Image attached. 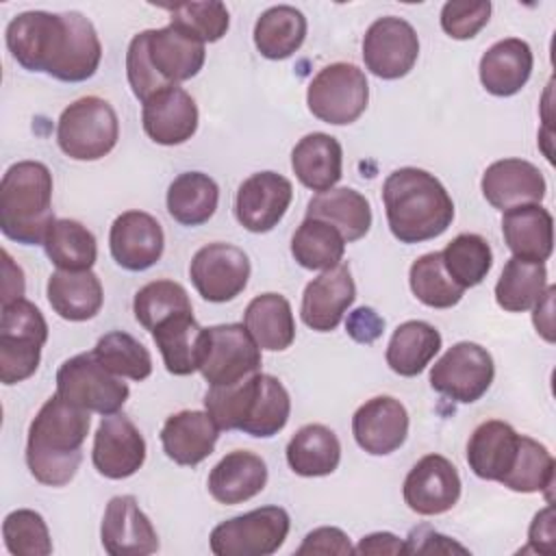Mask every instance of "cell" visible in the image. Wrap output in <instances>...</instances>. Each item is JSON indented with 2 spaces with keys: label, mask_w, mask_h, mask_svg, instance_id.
I'll return each mask as SVG.
<instances>
[{
  "label": "cell",
  "mask_w": 556,
  "mask_h": 556,
  "mask_svg": "<svg viewBox=\"0 0 556 556\" xmlns=\"http://www.w3.org/2000/svg\"><path fill=\"white\" fill-rule=\"evenodd\" d=\"M2 304L20 300L24 295V271L7 250H2Z\"/></svg>",
  "instance_id": "57"
},
{
  "label": "cell",
  "mask_w": 556,
  "mask_h": 556,
  "mask_svg": "<svg viewBox=\"0 0 556 556\" xmlns=\"http://www.w3.org/2000/svg\"><path fill=\"white\" fill-rule=\"evenodd\" d=\"M345 330L358 343H374L384 330V319L374 308L361 306L348 315Z\"/></svg>",
  "instance_id": "54"
},
{
  "label": "cell",
  "mask_w": 556,
  "mask_h": 556,
  "mask_svg": "<svg viewBox=\"0 0 556 556\" xmlns=\"http://www.w3.org/2000/svg\"><path fill=\"white\" fill-rule=\"evenodd\" d=\"M345 239L341 232L315 217H306L291 237V254L304 269H330L341 263Z\"/></svg>",
  "instance_id": "41"
},
{
  "label": "cell",
  "mask_w": 556,
  "mask_h": 556,
  "mask_svg": "<svg viewBox=\"0 0 556 556\" xmlns=\"http://www.w3.org/2000/svg\"><path fill=\"white\" fill-rule=\"evenodd\" d=\"M554 541H556V528H554V506L547 504L543 510H539L530 523L528 530V549L539 554H554Z\"/></svg>",
  "instance_id": "53"
},
{
  "label": "cell",
  "mask_w": 556,
  "mask_h": 556,
  "mask_svg": "<svg viewBox=\"0 0 556 556\" xmlns=\"http://www.w3.org/2000/svg\"><path fill=\"white\" fill-rule=\"evenodd\" d=\"M172 17V24L182 26L185 30L193 33L200 41L204 43H215L219 41L228 26H230V15L226 4L217 0H206V2H178L174 7H163Z\"/></svg>",
  "instance_id": "48"
},
{
  "label": "cell",
  "mask_w": 556,
  "mask_h": 556,
  "mask_svg": "<svg viewBox=\"0 0 556 556\" xmlns=\"http://www.w3.org/2000/svg\"><path fill=\"white\" fill-rule=\"evenodd\" d=\"M119 139L115 109L98 96H85L63 109L56 124V143L74 161H98Z\"/></svg>",
  "instance_id": "7"
},
{
  "label": "cell",
  "mask_w": 556,
  "mask_h": 556,
  "mask_svg": "<svg viewBox=\"0 0 556 556\" xmlns=\"http://www.w3.org/2000/svg\"><path fill=\"white\" fill-rule=\"evenodd\" d=\"M89 426V410L56 393L48 397L28 428L26 465L33 478L46 486L70 484L80 467Z\"/></svg>",
  "instance_id": "2"
},
{
  "label": "cell",
  "mask_w": 556,
  "mask_h": 556,
  "mask_svg": "<svg viewBox=\"0 0 556 556\" xmlns=\"http://www.w3.org/2000/svg\"><path fill=\"white\" fill-rule=\"evenodd\" d=\"M267 484L265 460L248 450L226 454L208 473V493L219 504H241L258 495Z\"/></svg>",
  "instance_id": "28"
},
{
  "label": "cell",
  "mask_w": 556,
  "mask_h": 556,
  "mask_svg": "<svg viewBox=\"0 0 556 556\" xmlns=\"http://www.w3.org/2000/svg\"><path fill=\"white\" fill-rule=\"evenodd\" d=\"M261 369V348L243 324H219L204 332L200 374L208 387L235 384Z\"/></svg>",
  "instance_id": "11"
},
{
  "label": "cell",
  "mask_w": 556,
  "mask_h": 556,
  "mask_svg": "<svg viewBox=\"0 0 556 556\" xmlns=\"http://www.w3.org/2000/svg\"><path fill=\"white\" fill-rule=\"evenodd\" d=\"M100 539L104 552L111 556H148L159 549V534L132 495L109 500Z\"/></svg>",
  "instance_id": "18"
},
{
  "label": "cell",
  "mask_w": 556,
  "mask_h": 556,
  "mask_svg": "<svg viewBox=\"0 0 556 556\" xmlns=\"http://www.w3.org/2000/svg\"><path fill=\"white\" fill-rule=\"evenodd\" d=\"M2 536L13 556H48L52 539L43 517L30 508H17L4 517Z\"/></svg>",
  "instance_id": "47"
},
{
  "label": "cell",
  "mask_w": 556,
  "mask_h": 556,
  "mask_svg": "<svg viewBox=\"0 0 556 556\" xmlns=\"http://www.w3.org/2000/svg\"><path fill=\"white\" fill-rule=\"evenodd\" d=\"M167 213L182 226L206 224L217 211L219 187L202 172L178 174L167 189Z\"/></svg>",
  "instance_id": "38"
},
{
  "label": "cell",
  "mask_w": 556,
  "mask_h": 556,
  "mask_svg": "<svg viewBox=\"0 0 556 556\" xmlns=\"http://www.w3.org/2000/svg\"><path fill=\"white\" fill-rule=\"evenodd\" d=\"M56 395L83 410L113 415L126 404L130 389L119 376L104 369L91 352H83L56 369Z\"/></svg>",
  "instance_id": "9"
},
{
  "label": "cell",
  "mask_w": 556,
  "mask_h": 556,
  "mask_svg": "<svg viewBox=\"0 0 556 556\" xmlns=\"http://www.w3.org/2000/svg\"><path fill=\"white\" fill-rule=\"evenodd\" d=\"M441 350V332L428 321L410 319L400 324L387 345V365L404 378L421 374Z\"/></svg>",
  "instance_id": "35"
},
{
  "label": "cell",
  "mask_w": 556,
  "mask_h": 556,
  "mask_svg": "<svg viewBox=\"0 0 556 556\" xmlns=\"http://www.w3.org/2000/svg\"><path fill=\"white\" fill-rule=\"evenodd\" d=\"M291 167L304 187L317 193L330 191L343 172L341 143L332 135L311 132L291 150Z\"/></svg>",
  "instance_id": "31"
},
{
  "label": "cell",
  "mask_w": 556,
  "mask_h": 556,
  "mask_svg": "<svg viewBox=\"0 0 556 556\" xmlns=\"http://www.w3.org/2000/svg\"><path fill=\"white\" fill-rule=\"evenodd\" d=\"M515 493H547V502H552V486H554V456L547 447L526 434H521V445L517 460L510 473L500 482Z\"/></svg>",
  "instance_id": "45"
},
{
  "label": "cell",
  "mask_w": 556,
  "mask_h": 556,
  "mask_svg": "<svg viewBox=\"0 0 556 556\" xmlns=\"http://www.w3.org/2000/svg\"><path fill=\"white\" fill-rule=\"evenodd\" d=\"M204 332L191 313H176L163 319L154 330L152 339L163 356L165 369L174 376H189L200 369L204 352Z\"/></svg>",
  "instance_id": "30"
},
{
  "label": "cell",
  "mask_w": 556,
  "mask_h": 556,
  "mask_svg": "<svg viewBox=\"0 0 556 556\" xmlns=\"http://www.w3.org/2000/svg\"><path fill=\"white\" fill-rule=\"evenodd\" d=\"M408 285L415 298L430 308H452L460 302L465 289L458 287L445 271L441 252L419 256L408 271Z\"/></svg>",
  "instance_id": "44"
},
{
  "label": "cell",
  "mask_w": 556,
  "mask_h": 556,
  "mask_svg": "<svg viewBox=\"0 0 556 556\" xmlns=\"http://www.w3.org/2000/svg\"><path fill=\"white\" fill-rule=\"evenodd\" d=\"M141 104V124L154 143L178 146L195 135L198 106L182 87L169 85Z\"/></svg>",
  "instance_id": "23"
},
{
  "label": "cell",
  "mask_w": 556,
  "mask_h": 556,
  "mask_svg": "<svg viewBox=\"0 0 556 556\" xmlns=\"http://www.w3.org/2000/svg\"><path fill=\"white\" fill-rule=\"evenodd\" d=\"M43 250L50 263L65 271H87L98 258L93 232L76 219H54L43 239Z\"/></svg>",
  "instance_id": "39"
},
{
  "label": "cell",
  "mask_w": 556,
  "mask_h": 556,
  "mask_svg": "<svg viewBox=\"0 0 556 556\" xmlns=\"http://www.w3.org/2000/svg\"><path fill=\"white\" fill-rule=\"evenodd\" d=\"M402 495L406 506L417 515H443L460 497V476L452 460L441 454H428L404 478Z\"/></svg>",
  "instance_id": "16"
},
{
  "label": "cell",
  "mask_w": 556,
  "mask_h": 556,
  "mask_svg": "<svg viewBox=\"0 0 556 556\" xmlns=\"http://www.w3.org/2000/svg\"><path fill=\"white\" fill-rule=\"evenodd\" d=\"M7 48L28 72H46L63 83L91 78L102 59L93 24L76 11H26L7 26Z\"/></svg>",
  "instance_id": "1"
},
{
  "label": "cell",
  "mask_w": 556,
  "mask_h": 556,
  "mask_svg": "<svg viewBox=\"0 0 556 556\" xmlns=\"http://www.w3.org/2000/svg\"><path fill=\"white\" fill-rule=\"evenodd\" d=\"M206 59L204 41L178 24L148 30V61L163 85L193 78Z\"/></svg>",
  "instance_id": "21"
},
{
  "label": "cell",
  "mask_w": 556,
  "mask_h": 556,
  "mask_svg": "<svg viewBox=\"0 0 556 556\" xmlns=\"http://www.w3.org/2000/svg\"><path fill=\"white\" fill-rule=\"evenodd\" d=\"M204 408L219 430H241L256 439H269L287 426L291 400L276 376L256 371L235 384L208 387Z\"/></svg>",
  "instance_id": "4"
},
{
  "label": "cell",
  "mask_w": 556,
  "mask_h": 556,
  "mask_svg": "<svg viewBox=\"0 0 556 556\" xmlns=\"http://www.w3.org/2000/svg\"><path fill=\"white\" fill-rule=\"evenodd\" d=\"M480 187L484 200L502 213L521 204H541L547 191L541 169L523 159L491 163L482 174Z\"/></svg>",
  "instance_id": "24"
},
{
  "label": "cell",
  "mask_w": 556,
  "mask_h": 556,
  "mask_svg": "<svg viewBox=\"0 0 556 556\" xmlns=\"http://www.w3.org/2000/svg\"><path fill=\"white\" fill-rule=\"evenodd\" d=\"M417 56L419 37L415 28L402 17H378L363 37L365 67L382 80L406 76L417 63Z\"/></svg>",
  "instance_id": "14"
},
{
  "label": "cell",
  "mask_w": 556,
  "mask_h": 556,
  "mask_svg": "<svg viewBox=\"0 0 556 556\" xmlns=\"http://www.w3.org/2000/svg\"><path fill=\"white\" fill-rule=\"evenodd\" d=\"M243 326L261 350L282 352L295 339L291 304L280 293H261L245 306Z\"/></svg>",
  "instance_id": "33"
},
{
  "label": "cell",
  "mask_w": 556,
  "mask_h": 556,
  "mask_svg": "<svg viewBox=\"0 0 556 556\" xmlns=\"http://www.w3.org/2000/svg\"><path fill=\"white\" fill-rule=\"evenodd\" d=\"M554 293L556 289L549 285L541 300L532 306L534 313H532V321H534V328L536 332L547 341V343H554Z\"/></svg>",
  "instance_id": "56"
},
{
  "label": "cell",
  "mask_w": 556,
  "mask_h": 556,
  "mask_svg": "<svg viewBox=\"0 0 556 556\" xmlns=\"http://www.w3.org/2000/svg\"><path fill=\"white\" fill-rule=\"evenodd\" d=\"M356 554H406V543L391 532H374L361 539Z\"/></svg>",
  "instance_id": "55"
},
{
  "label": "cell",
  "mask_w": 556,
  "mask_h": 556,
  "mask_svg": "<svg viewBox=\"0 0 556 556\" xmlns=\"http://www.w3.org/2000/svg\"><path fill=\"white\" fill-rule=\"evenodd\" d=\"M352 434L361 450L387 456L400 450L408 434V413L391 395H376L361 404L352 417Z\"/></svg>",
  "instance_id": "20"
},
{
  "label": "cell",
  "mask_w": 556,
  "mask_h": 556,
  "mask_svg": "<svg viewBox=\"0 0 556 556\" xmlns=\"http://www.w3.org/2000/svg\"><path fill=\"white\" fill-rule=\"evenodd\" d=\"M189 276L195 291L206 302H230L248 285L250 258L241 248L232 243H206L193 254Z\"/></svg>",
  "instance_id": "13"
},
{
  "label": "cell",
  "mask_w": 556,
  "mask_h": 556,
  "mask_svg": "<svg viewBox=\"0 0 556 556\" xmlns=\"http://www.w3.org/2000/svg\"><path fill=\"white\" fill-rule=\"evenodd\" d=\"M289 528L285 508L263 506L217 523L208 545L215 556H269L285 543Z\"/></svg>",
  "instance_id": "10"
},
{
  "label": "cell",
  "mask_w": 556,
  "mask_h": 556,
  "mask_svg": "<svg viewBox=\"0 0 556 556\" xmlns=\"http://www.w3.org/2000/svg\"><path fill=\"white\" fill-rule=\"evenodd\" d=\"M460 552L467 554V549L458 543H454L450 536L439 534L426 526L413 530L406 541V554H450Z\"/></svg>",
  "instance_id": "52"
},
{
  "label": "cell",
  "mask_w": 556,
  "mask_h": 556,
  "mask_svg": "<svg viewBox=\"0 0 556 556\" xmlns=\"http://www.w3.org/2000/svg\"><path fill=\"white\" fill-rule=\"evenodd\" d=\"M91 354L104 369L119 378L139 382L152 374V356L148 348L124 330H113L100 337Z\"/></svg>",
  "instance_id": "43"
},
{
  "label": "cell",
  "mask_w": 556,
  "mask_h": 556,
  "mask_svg": "<svg viewBox=\"0 0 556 556\" xmlns=\"http://www.w3.org/2000/svg\"><path fill=\"white\" fill-rule=\"evenodd\" d=\"M502 235L515 258L545 263L554 250V219L541 204H521L504 211Z\"/></svg>",
  "instance_id": "27"
},
{
  "label": "cell",
  "mask_w": 556,
  "mask_h": 556,
  "mask_svg": "<svg viewBox=\"0 0 556 556\" xmlns=\"http://www.w3.org/2000/svg\"><path fill=\"white\" fill-rule=\"evenodd\" d=\"M219 439V428L206 410H180L165 419L161 443L176 465L193 467L208 458Z\"/></svg>",
  "instance_id": "26"
},
{
  "label": "cell",
  "mask_w": 556,
  "mask_h": 556,
  "mask_svg": "<svg viewBox=\"0 0 556 556\" xmlns=\"http://www.w3.org/2000/svg\"><path fill=\"white\" fill-rule=\"evenodd\" d=\"M126 76H128V85H130L135 98L141 102H146L156 91L169 87V85L161 83V78L154 74V70L148 61V30L137 33L128 43Z\"/></svg>",
  "instance_id": "50"
},
{
  "label": "cell",
  "mask_w": 556,
  "mask_h": 556,
  "mask_svg": "<svg viewBox=\"0 0 556 556\" xmlns=\"http://www.w3.org/2000/svg\"><path fill=\"white\" fill-rule=\"evenodd\" d=\"M48 324L41 311L20 298L2 304L0 313V382L15 384L30 378L41 361Z\"/></svg>",
  "instance_id": "6"
},
{
  "label": "cell",
  "mask_w": 556,
  "mask_h": 556,
  "mask_svg": "<svg viewBox=\"0 0 556 556\" xmlns=\"http://www.w3.org/2000/svg\"><path fill=\"white\" fill-rule=\"evenodd\" d=\"M46 293L52 311L67 321H87L96 317L104 302L100 278L91 269L87 271L56 269L48 278Z\"/></svg>",
  "instance_id": "32"
},
{
  "label": "cell",
  "mask_w": 556,
  "mask_h": 556,
  "mask_svg": "<svg viewBox=\"0 0 556 556\" xmlns=\"http://www.w3.org/2000/svg\"><path fill=\"white\" fill-rule=\"evenodd\" d=\"M306 217L332 224L341 232L345 243H350L363 239L369 232L371 206L367 198L356 189L339 187L311 198L306 206Z\"/></svg>",
  "instance_id": "34"
},
{
  "label": "cell",
  "mask_w": 556,
  "mask_h": 556,
  "mask_svg": "<svg viewBox=\"0 0 556 556\" xmlns=\"http://www.w3.org/2000/svg\"><path fill=\"white\" fill-rule=\"evenodd\" d=\"M354 298L356 285L350 274V265L341 261L339 265L324 269L317 278H313L306 285L300 306L302 321L311 330L330 332L341 324Z\"/></svg>",
  "instance_id": "19"
},
{
  "label": "cell",
  "mask_w": 556,
  "mask_h": 556,
  "mask_svg": "<svg viewBox=\"0 0 556 556\" xmlns=\"http://www.w3.org/2000/svg\"><path fill=\"white\" fill-rule=\"evenodd\" d=\"M369 102V83L354 63H330L321 67L306 89L308 111L332 126L356 122Z\"/></svg>",
  "instance_id": "8"
},
{
  "label": "cell",
  "mask_w": 556,
  "mask_h": 556,
  "mask_svg": "<svg viewBox=\"0 0 556 556\" xmlns=\"http://www.w3.org/2000/svg\"><path fill=\"white\" fill-rule=\"evenodd\" d=\"M132 311L137 321L152 332L163 319L176 313H191L193 306L182 285L174 280H152L135 293Z\"/></svg>",
  "instance_id": "46"
},
{
  "label": "cell",
  "mask_w": 556,
  "mask_h": 556,
  "mask_svg": "<svg viewBox=\"0 0 556 556\" xmlns=\"http://www.w3.org/2000/svg\"><path fill=\"white\" fill-rule=\"evenodd\" d=\"M341 460V443L324 424L302 426L287 443V463L304 478L330 476Z\"/></svg>",
  "instance_id": "36"
},
{
  "label": "cell",
  "mask_w": 556,
  "mask_h": 556,
  "mask_svg": "<svg viewBox=\"0 0 556 556\" xmlns=\"http://www.w3.org/2000/svg\"><path fill=\"white\" fill-rule=\"evenodd\" d=\"M547 289V269L543 263L508 258L495 285V302L508 313L530 311Z\"/></svg>",
  "instance_id": "40"
},
{
  "label": "cell",
  "mask_w": 556,
  "mask_h": 556,
  "mask_svg": "<svg viewBox=\"0 0 556 556\" xmlns=\"http://www.w3.org/2000/svg\"><path fill=\"white\" fill-rule=\"evenodd\" d=\"M532 50L523 39L508 37L493 43L480 59L482 87L500 98L519 93L532 74Z\"/></svg>",
  "instance_id": "29"
},
{
  "label": "cell",
  "mask_w": 556,
  "mask_h": 556,
  "mask_svg": "<svg viewBox=\"0 0 556 556\" xmlns=\"http://www.w3.org/2000/svg\"><path fill=\"white\" fill-rule=\"evenodd\" d=\"M447 276L463 289L480 285L493 265V252L484 237L463 232L454 237L441 252Z\"/></svg>",
  "instance_id": "42"
},
{
  "label": "cell",
  "mask_w": 556,
  "mask_h": 556,
  "mask_svg": "<svg viewBox=\"0 0 556 556\" xmlns=\"http://www.w3.org/2000/svg\"><path fill=\"white\" fill-rule=\"evenodd\" d=\"M291 198L293 187L289 178L276 172H256L237 189V222L250 232H269L285 217Z\"/></svg>",
  "instance_id": "17"
},
{
  "label": "cell",
  "mask_w": 556,
  "mask_h": 556,
  "mask_svg": "<svg viewBox=\"0 0 556 556\" xmlns=\"http://www.w3.org/2000/svg\"><path fill=\"white\" fill-rule=\"evenodd\" d=\"M519 445L521 434L510 424L500 419L482 421L467 443L469 469L482 480L502 482L517 460Z\"/></svg>",
  "instance_id": "25"
},
{
  "label": "cell",
  "mask_w": 556,
  "mask_h": 556,
  "mask_svg": "<svg viewBox=\"0 0 556 556\" xmlns=\"http://www.w3.org/2000/svg\"><path fill=\"white\" fill-rule=\"evenodd\" d=\"M493 376L491 354L478 343L458 341L432 365L430 387L458 404H471L489 391Z\"/></svg>",
  "instance_id": "12"
},
{
  "label": "cell",
  "mask_w": 556,
  "mask_h": 556,
  "mask_svg": "<svg viewBox=\"0 0 556 556\" xmlns=\"http://www.w3.org/2000/svg\"><path fill=\"white\" fill-rule=\"evenodd\" d=\"M491 17L489 0H450L441 9V28L452 39H471L476 37Z\"/></svg>",
  "instance_id": "49"
},
{
  "label": "cell",
  "mask_w": 556,
  "mask_h": 556,
  "mask_svg": "<svg viewBox=\"0 0 556 556\" xmlns=\"http://www.w3.org/2000/svg\"><path fill=\"white\" fill-rule=\"evenodd\" d=\"M54 222L52 174L39 161L13 163L0 180V230L24 245H43Z\"/></svg>",
  "instance_id": "5"
},
{
  "label": "cell",
  "mask_w": 556,
  "mask_h": 556,
  "mask_svg": "<svg viewBox=\"0 0 556 556\" xmlns=\"http://www.w3.org/2000/svg\"><path fill=\"white\" fill-rule=\"evenodd\" d=\"M91 460L98 473L109 480L130 478L146 460L143 434L126 415H104L93 434Z\"/></svg>",
  "instance_id": "15"
},
{
  "label": "cell",
  "mask_w": 556,
  "mask_h": 556,
  "mask_svg": "<svg viewBox=\"0 0 556 556\" xmlns=\"http://www.w3.org/2000/svg\"><path fill=\"white\" fill-rule=\"evenodd\" d=\"M382 202L391 235L400 243H421L443 235L454 219L447 189L430 172L400 167L382 185Z\"/></svg>",
  "instance_id": "3"
},
{
  "label": "cell",
  "mask_w": 556,
  "mask_h": 556,
  "mask_svg": "<svg viewBox=\"0 0 556 556\" xmlns=\"http://www.w3.org/2000/svg\"><path fill=\"white\" fill-rule=\"evenodd\" d=\"M306 39V17L289 4H278L261 13L254 24V46L271 61L289 59Z\"/></svg>",
  "instance_id": "37"
},
{
  "label": "cell",
  "mask_w": 556,
  "mask_h": 556,
  "mask_svg": "<svg viewBox=\"0 0 556 556\" xmlns=\"http://www.w3.org/2000/svg\"><path fill=\"white\" fill-rule=\"evenodd\" d=\"M113 261L128 271L150 269L163 254V228L150 213L126 211L115 217L109 232Z\"/></svg>",
  "instance_id": "22"
},
{
  "label": "cell",
  "mask_w": 556,
  "mask_h": 556,
  "mask_svg": "<svg viewBox=\"0 0 556 556\" xmlns=\"http://www.w3.org/2000/svg\"><path fill=\"white\" fill-rule=\"evenodd\" d=\"M295 554H339V556H348L354 554V547L348 539V534L339 528L332 526H324V528H315L313 532H308L302 541V545L295 549Z\"/></svg>",
  "instance_id": "51"
}]
</instances>
